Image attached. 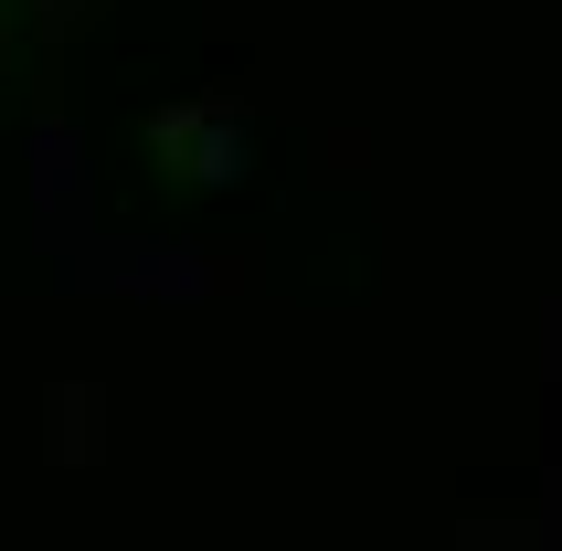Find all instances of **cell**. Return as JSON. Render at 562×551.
<instances>
[{"label":"cell","instance_id":"7a4b0ae2","mask_svg":"<svg viewBox=\"0 0 562 551\" xmlns=\"http://www.w3.org/2000/svg\"><path fill=\"white\" fill-rule=\"evenodd\" d=\"M32 202H43V245H64V202L86 213V138L64 117L32 127Z\"/></svg>","mask_w":562,"mask_h":551},{"label":"cell","instance_id":"6da1fadb","mask_svg":"<svg viewBox=\"0 0 562 551\" xmlns=\"http://www.w3.org/2000/svg\"><path fill=\"white\" fill-rule=\"evenodd\" d=\"M149 149L170 170H191V181H245V117L234 106H159Z\"/></svg>","mask_w":562,"mask_h":551},{"label":"cell","instance_id":"277c9868","mask_svg":"<svg viewBox=\"0 0 562 551\" xmlns=\"http://www.w3.org/2000/svg\"><path fill=\"white\" fill-rule=\"evenodd\" d=\"M75 22H95V0H43V32H75Z\"/></svg>","mask_w":562,"mask_h":551},{"label":"cell","instance_id":"3957f363","mask_svg":"<svg viewBox=\"0 0 562 551\" xmlns=\"http://www.w3.org/2000/svg\"><path fill=\"white\" fill-rule=\"evenodd\" d=\"M95 414H106V403H95V382H64V393H54V457H64V466H86L95 446H106V425H95Z\"/></svg>","mask_w":562,"mask_h":551}]
</instances>
